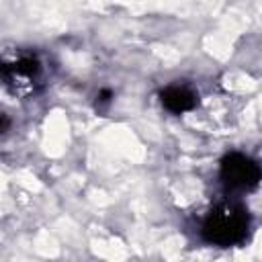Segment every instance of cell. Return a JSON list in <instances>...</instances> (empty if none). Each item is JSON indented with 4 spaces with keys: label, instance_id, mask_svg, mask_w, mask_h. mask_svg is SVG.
<instances>
[{
    "label": "cell",
    "instance_id": "6da1fadb",
    "mask_svg": "<svg viewBox=\"0 0 262 262\" xmlns=\"http://www.w3.org/2000/svg\"><path fill=\"white\" fill-rule=\"evenodd\" d=\"M250 223L252 219L248 209L235 199H225L209 209L199 231L203 242L217 248H231L248 237Z\"/></svg>",
    "mask_w": 262,
    "mask_h": 262
},
{
    "label": "cell",
    "instance_id": "7a4b0ae2",
    "mask_svg": "<svg viewBox=\"0 0 262 262\" xmlns=\"http://www.w3.org/2000/svg\"><path fill=\"white\" fill-rule=\"evenodd\" d=\"M262 180V166L252 156L229 151L219 164V182L229 194H244L254 190Z\"/></svg>",
    "mask_w": 262,
    "mask_h": 262
},
{
    "label": "cell",
    "instance_id": "3957f363",
    "mask_svg": "<svg viewBox=\"0 0 262 262\" xmlns=\"http://www.w3.org/2000/svg\"><path fill=\"white\" fill-rule=\"evenodd\" d=\"M2 82L14 96H31L43 84V63L35 53H23L2 63Z\"/></svg>",
    "mask_w": 262,
    "mask_h": 262
},
{
    "label": "cell",
    "instance_id": "277c9868",
    "mask_svg": "<svg viewBox=\"0 0 262 262\" xmlns=\"http://www.w3.org/2000/svg\"><path fill=\"white\" fill-rule=\"evenodd\" d=\"M160 102L166 111L182 115L199 104V94L186 84H170L164 90H160Z\"/></svg>",
    "mask_w": 262,
    "mask_h": 262
},
{
    "label": "cell",
    "instance_id": "5b68a950",
    "mask_svg": "<svg viewBox=\"0 0 262 262\" xmlns=\"http://www.w3.org/2000/svg\"><path fill=\"white\" fill-rule=\"evenodd\" d=\"M113 98H115V94H113V90H111V88H102V90H98L96 100H94V108H96V113L104 115V113L111 108Z\"/></svg>",
    "mask_w": 262,
    "mask_h": 262
},
{
    "label": "cell",
    "instance_id": "8992f818",
    "mask_svg": "<svg viewBox=\"0 0 262 262\" xmlns=\"http://www.w3.org/2000/svg\"><path fill=\"white\" fill-rule=\"evenodd\" d=\"M8 125H10V121H8V115H2V133H6L8 131Z\"/></svg>",
    "mask_w": 262,
    "mask_h": 262
}]
</instances>
